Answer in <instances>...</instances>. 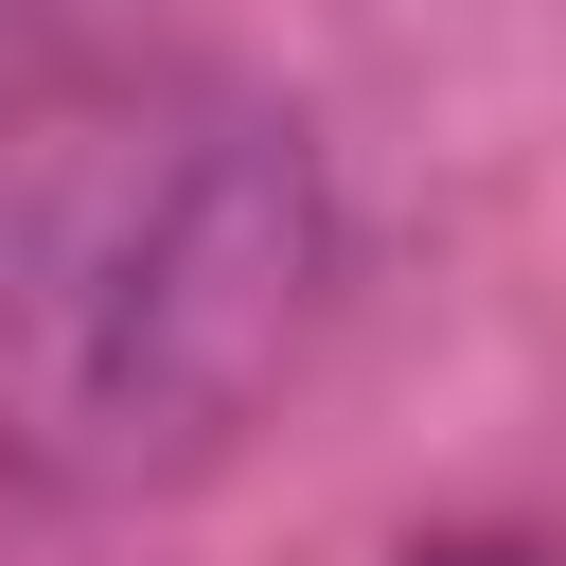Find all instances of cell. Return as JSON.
<instances>
[{
    "label": "cell",
    "instance_id": "obj_1",
    "mask_svg": "<svg viewBox=\"0 0 566 566\" xmlns=\"http://www.w3.org/2000/svg\"><path fill=\"white\" fill-rule=\"evenodd\" d=\"M354 283L301 106L177 35L0 53V478L177 495L318 354Z\"/></svg>",
    "mask_w": 566,
    "mask_h": 566
},
{
    "label": "cell",
    "instance_id": "obj_2",
    "mask_svg": "<svg viewBox=\"0 0 566 566\" xmlns=\"http://www.w3.org/2000/svg\"><path fill=\"white\" fill-rule=\"evenodd\" d=\"M407 566H566V548H531V531H424Z\"/></svg>",
    "mask_w": 566,
    "mask_h": 566
}]
</instances>
